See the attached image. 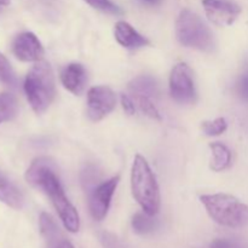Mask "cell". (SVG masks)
<instances>
[{
  "instance_id": "obj_18",
  "label": "cell",
  "mask_w": 248,
  "mask_h": 248,
  "mask_svg": "<svg viewBox=\"0 0 248 248\" xmlns=\"http://www.w3.org/2000/svg\"><path fill=\"white\" fill-rule=\"evenodd\" d=\"M18 114V102L11 93H0V124L15 119Z\"/></svg>"
},
{
  "instance_id": "obj_4",
  "label": "cell",
  "mask_w": 248,
  "mask_h": 248,
  "mask_svg": "<svg viewBox=\"0 0 248 248\" xmlns=\"http://www.w3.org/2000/svg\"><path fill=\"white\" fill-rule=\"evenodd\" d=\"M200 200L208 216L219 225L232 229L248 225V206L235 196L228 194H212L202 195Z\"/></svg>"
},
{
  "instance_id": "obj_17",
  "label": "cell",
  "mask_w": 248,
  "mask_h": 248,
  "mask_svg": "<svg viewBox=\"0 0 248 248\" xmlns=\"http://www.w3.org/2000/svg\"><path fill=\"white\" fill-rule=\"evenodd\" d=\"M157 225L159 223L155 216L148 215L144 211L136 213L132 217V228L138 235L153 234L157 229Z\"/></svg>"
},
{
  "instance_id": "obj_21",
  "label": "cell",
  "mask_w": 248,
  "mask_h": 248,
  "mask_svg": "<svg viewBox=\"0 0 248 248\" xmlns=\"http://www.w3.org/2000/svg\"><path fill=\"white\" fill-rule=\"evenodd\" d=\"M228 128V123L224 118H217L212 121H203L201 130L207 136H219Z\"/></svg>"
},
{
  "instance_id": "obj_16",
  "label": "cell",
  "mask_w": 248,
  "mask_h": 248,
  "mask_svg": "<svg viewBox=\"0 0 248 248\" xmlns=\"http://www.w3.org/2000/svg\"><path fill=\"white\" fill-rule=\"evenodd\" d=\"M213 159L211 161V170L215 172L224 171L232 164V152L225 144L220 142H213L210 144Z\"/></svg>"
},
{
  "instance_id": "obj_5",
  "label": "cell",
  "mask_w": 248,
  "mask_h": 248,
  "mask_svg": "<svg viewBox=\"0 0 248 248\" xmlns=\"http://www.w3.org/2000/svg\"><path fill=\"white\" fill-rule=\"evenodd\" d=\"M176 35L179 44L186 47L211 52L215 48V38L205 22L188 9L182 10L176 22Z\"/></svg>"
},
{
  "instance_id": "obj_10",
  "label": "cell",
  "mask_w": 248,
  "mask_h": 248,
  "mask_svg": "<svg viewBox=\"0 0 248 248\" xmlns=\"http://www.w3.org/2000/svg\"><path fill=\"white\" fill-rule=\"evenodd\" d=\"M12 52L22 62H39L44 57V47L35 34L24 31L12 43Z\"/></svg>"
},
{
  "instance_id": "obj_27",
  "label": "cell",
  "mask_w": 248,
  "mask_h": 248,
  "mask_svg": "<svg viewBox=\"0 0 248 248\" xmlns=\"http://www.w3.org/2000/svg\"><path fill=\"white\" fill-rule=\"evenodd\" d=\"M144 1L148 2V4L155 5V4H157V2H160V0H144Z\"/></svg>"
},
{
  "instance_id": "obj_13",
  "label": "cell",
  "mask_w": 248,
  "mask_h": 248,
  "mask_svg": "<svg viewBox=\"0 0 248 248\" xmlns=\"http://www.w3.org/2000/svg\"><path fill=\"white\" fill-rule=\"evenodd\" d=\"M114 35H115L116 41L121 46L130 48V50H136V48L150 45V41L145 36L138 33L131 24H128L125 21H119L115 24Z\"/></svg>"
},
{
  "instance_id": "obj_2",
  "label": "cell",
  "mask_w": 248,
  "mask_h": 248,
  "mask_svg": "<svg viewBox=\"0 0 248 248\" xmlns=\"http://www.w3.org/2000/svg\"><path fill=\"white\" fill-rule=\"evenodd\" d=\"M23 87L33 110L36 114L44 113L56 96L55 75L51 65L45 61L36 62L27 74Z\"/></svg>"
},
{
  "instance_id": "obj_26",
  "label": "cell",
  "mask_w": 248,
  "mask_h": 248,
  "mask_svg": "<svg viewBox=\"0 0 248 248\" xmlns=\"http://www.w3.org/2000/svg\"><path fill=\"white\" fill-rule=\"evenodd\" d=\"M10 4V0H0V6H6Z\"/></svg>"
},
{
  "instance_id": "obj_19",
  "label": "cell",
  "mask_w": 248,
  "mask_h": 248,
  "mask_svg": "<svg viewBox=\"0 0 248 248\" xmlns=\"http://www.w3.org/2000/svg\"><path fill=\"white\" fill-rule=\"evenodd\" d=\"M133 102H135L136 107L140 109L142 113H144L145 115L149 116V118L155 119V120H160L161 116H160L159 110L156 109V107L153 103L152 98L147 96H142V94H133L132 97Z\"/></svg>"
},
{
  "instance_id": "obj_20",
  "label": "cell",
  "mask_w": 248,
  "mask_h": 248,
  "mask_svg": "<svg viewBox=\"0 0 248 248\" xmlns=\"http://www.w3.org/2000/svg\"><path fill=\"white\" fill-rule=\"evenodd\" d=\"M0 82L7 86L15 87L17 85V77L12 69L9 60L0 53Z\"/></svg>"
},
{
  "instance_id": "obj_3",
  "label": "cell",
  "mask_w": 248,
  "mask_h": 248,
  "mask_svg": "<svg viewBox=\"0 0 248 248\" xmlns=\"http://www.w3.org/2000/svg\"><path fill=\"white\" fill-rule=\"evenodd\" d=\"M131 189L142 210L150 216L160 211V189L149 164L142 155H136L131 171Z\"/></svg>"
},
{
  "instance_id": "obj_15",
  "label": "cell",
  "mask_w": 248,
  "mask_h": 248,
  "mask_svg": "<svg viewBox=\"0 0 248 248\" xmlns=\"http://www.w3.org/2000/svg\"><path fill=\"white\" fill-rule=\"evenodd\" d=\"M128 89L132 94H142L149 98L159 96V85L156 80L149 75H142L133 79L128 85Z\"/></svg>"
},
{
  "instance_id": "obj_6",
  "label": "cell",
  "mask_w": 248,
  "mask_h": 248,
  "mask_svg": "<svg viewBox=\"0 0 248 248\" xmlns=\"http://www.w3.org/2000/svg\"><path fill=\"white\" fill-rule=\"evenodd\" d=\"M170 93L171 97L181 104H193L196 102V90L193 73L186 63H178L170 75Z\"/></svg>"
},
{
  "instance_id": "obj_12",
  "label": "cell",
  "mask_w": 248,
  "mask_h": 248,
  "mask_svg": "<svg viewBox=\"0 0 248 248\" xmlns=\"http://www.w3.org/2000/svg\"><path fill=\"white\" fill-rule=\"evenodd\" d=\"M61 81L68 91L79 96L87 84L86 69L80 63H69L61 73Z\"/></svg>"
},
{
  "instance_id": "obj_1",
  "label": "cell",
  "mask_w": 248,
  "mask_h": 248,
  "mask_svg": "<svg viewBox=\"0 0 248 248\" xmlns=\"http://www.w3.org/2000/svg\"><path fill=\"white\" fill-rule=\"evenodd\" d=\"M26 181L33 188L43 191L48 196L53 207L57 211L58 217L68 232L73 234L79 232V213L65 196L60 178L56 173L55 166L50 159L38 157L34 160L26 172Z\"/></svg>"
},
{
  "instance_id": "obj_22",
  "label": "cell",
  "mask_w": 248,
  "mask_h": 248,
  "mask_svg": "<svg viewBox=\"0 0 248 248\" xmlns=\"http://www.w3.org/2000/svg\"><path fill=\"white\" fill-rule=\"evenodd\" d=\"M90 6L94 7V9L99 10L102 12H106V14L110 15H121L123 11H121L120 7L118 5L114 4L110 0H85Z\"/></svg>"
},
{
  "instance_id": "obj_8",
  "label": "cell",
  "mask_w": 248,
  "mask_h": 248,
  "mask_svg": "<svg viewBox=\"0 0 248 248\" xmlns=\"http://www.w3.org/2000/svg\"><path fill=\"white\" fill-rule=\"evenodd\" d=\"M116 97L108 86H93L87 92V115L92 121H99L115 108Z\"/></svg>"
},
{
  "instance_id": "obj_9",
  "label": "cell",
  "mask_w": 248,
  "mask_h": 248,
  "mask_svg": "<svg viewBox=\"0 0 248 248\" xmlns=\"http://www.w3.org/2000/svg\"><path fill=\"white\" fill-rule=\"evenodd\" d=\"M206 16L216 26H232L241 14V7L230 0H202Z\"/></svg>"
},
{
  "instance_id": "obj_14",
  "label": "cell",
  "mask_w": 248,
  "mask_h": 248,
  "mask_svg": "<svg viewBox=\"0 0 248 248\" xmlns=\"http://www.w3.org/2000/svg\"><path fill=\"white\" fill-rule=\"evenodd\" d=\"M0 201L15 210H21L24 206V196L21 190L0 172Z\"/></svg>"
},
{
  "instance_id": "obj_24",
  "label": "cell",
  "mask_w": 248,
  "mask_h": 248,
  "mask_svg": "<svg viewBox=\"0 0 248 248\" xmlns=\"http://www.w3.org/2000/svg\"><path fill=\"white\" fill-rule=\"evenodd\" d=\"M121 104H123V108L128 115H132L136 111V104L133 102L132 97L127 96V94H121Z\"/></svg>"
},
{
  "instance_id": "obj_25",
  "label": "cell",
  "mask_w": 248,
  "mask_h": 248,
  "mask_svg": "<svg viewBox=\"0 0 248 248\" xmlns=\"http://www.w3.org/2000/svg\"><path fill=\"white\" fill-rule=\"evenodd\" d=\"M210 248H240L239 245L227 239H216L211 242Z\"/></svg>"
},
{
  "instance_id": "obj_23",
  "label": "cell",
  "mask_w": 248,
  "mask_h": 248,
  "mask_svg": "<svg viewBox=\"0 0 248 248\" xmlns=\"http://www.w3.org/2000/svg\"><path fill=\"white\" fill-rule=\"evenodd\" d=\"M237 92L244 101L248 102V68L242 73L237 82Z\"/></svg>"
},
{
  "instance_id": "obj_7",
  "label": "cell",
  "mask_w": 248,
  "mask_h": 248,
  "mask_svg": "<svg viewBox=\"0 0 248 248\" xmlns=\"http://www.w3.org/2000/svg\"><path fill=\"white\" fill-rule=\"evenodd\" d=\"M120 177L115 176L107 181L99 182L97 186L87 191L89 195V210L94 220H103L110 207L111 199L116 190Z\"/></svg>"
},
{
  "instance_id": "obj_11",
  "label": "cell",
  "mask_w": 248,
  "mask_h": 248,
  "mask_svg": "<svg viewBox=\"0 0 248 248\" xmlns=\"http://www.w3.org/2000/svg\"><path fill=\"white\" fill-rule=\"evenodd\" d=\"M39 227L45 240L46 248H74L72 242L65 239L55 219L48 213H41L39 218Z\"/></svg>"
}]
</instances>
